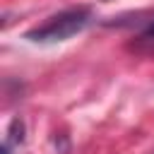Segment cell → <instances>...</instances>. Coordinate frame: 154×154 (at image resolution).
Here are the masks:
<instances>
[{"label": "cell", "instance_id": "cell-1", "mask_svg": "<svg viewBox=\"0 0 154 154\" xmlns=\"http://www.w3.org/2000/svg\"><path fill=\"white\" fill-rule=\"evenodd\" d=\"M89 22H91L89 7H70L58 14H51L43 24L29 29L24 34V38H29L31 43H60V41H67L70 36L84 31Z\"/></svg>", "mask_w": 154, "mask_h": 154}]
</instances>
